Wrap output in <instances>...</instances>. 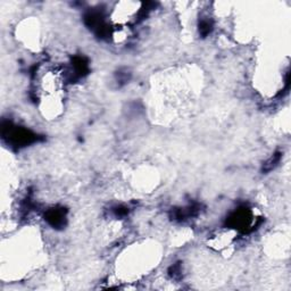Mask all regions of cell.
Listing matches in <instances>:
<instances>
[{
    "label": "cell",
    "mask_w": 291,
    "mask_h": 291,
    "mask_svg": "<svg viewBox=\"0 0 291 291\" xmlns=\"http://www.w3.org/2000/svg\"><path fill=\"white\" fill-rule=\"evenodd\" d=\"M3 136L7 138L8 142L15 147H24L31 145V143L37 142L39 140V136L34 132L25 128L20 127H3Z\"/></svg>",
    "instance_id": "obj_1"
},
{
    "label": "cell",
    "mask_w": 291,
    "mask_h": 291,
    "mask_svg": "<svg viewBox=\"0 0 291 291\" xmlns=\"http://www.w3.org/2000/svg\"><path fill=\"white\" fill-rule=\"evenodd\" d=\"M227 225L241 232H250L255 229L253 213L248 208H239L227 218Z\"/></svg>",
    "instance_id": "obj_2"
},
{
    "label": "cell",
    "mask_w": 291,
    "mask_h": 291,
    "mask_svg": "<svg viewBox=\"0 0 291 291\" xmlns=\"http://www.w3.org/2000/svg\"><path fill=\"white\" fill-rule=\"evenodd\" d=\"M44 218L52 227L60 229L66 223V210L63 207H53L48 209L44 214Z\"/></svg>",
    "instance_id": "obj_3"
},
{
    "label": "cell",
    "mask_w": 291,
    "mask_h": 291,
    "mask_svg": "<svg viewBox=\"0 0 291 291\" xmlns=\"http://www.w3.org/2000/svg\"><path fill=\"white\" fill-rule=\"evenodd\" d=\"M72 66H73V75L75 78H82L89 72L88 62L83 57H75L72 62Z\"/></svg>",
    "instance_id": "obj_4"
},
{
    "label": "cell",
    "mask_w": 291,
    "mask_h": 291,
    "mask_svg": "<svg viewBox=\"0 0 291 291\" xmlns=\"http://www.w3.org/2000/svg\"><path fill=\"white\" fill-rule=\"evenodd\" d=\"M280 159H281V154H280V153L273 155L272 157L270 158V160H267L266 164H264L263 171H264V172H270V171H272V169L276 166L277 163L280 162Z\"/></svg>",
    "instance_id": "obj_5"
},
{
    "label": "cell",
    "mask_w": 291,
    "mask_h": 291,
    "mask_svg": "<svg viewBox=\"0 0 291 291\" xmlns=\"http://www.w3.org/2000/svg\"><path fill=\"white\" fill-rule=\"evenodd\" d=\"M212 30H213L212 22H210L209 20H201V22L199 23V32L201 35H203V37L208 35L210 32H212Z\"/></svg>",
    "instance_id": "obj_6"
}]
</instances>
